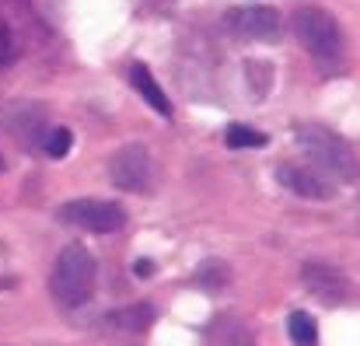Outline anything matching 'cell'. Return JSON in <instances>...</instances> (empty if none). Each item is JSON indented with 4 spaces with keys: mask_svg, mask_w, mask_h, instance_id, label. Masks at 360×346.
<instances>
[{
    "mask_svg": "<svg viewBox=\"0 0 360 346\" xmlns=\"http://www.w3.org/2000/svg\"><path fill=\"white\" fill-rule=\"evenodd\" d=\"M95 276H98L95 255L84 245H67L56 255V266H53V276H49V290H53V297L63 308H81L95 294Z\"/></svg>",
    "mask_w": 360,
    "mask_h": 346,
    "instance_id": "6da1fadb",
    "label": "cell"
},
{
    "mask_svg": "<svg viewBox=\"0 0 360 346\" xmlns=\"http://www.w3.org/2000/svg\"><path fill=\"white\" fill-rule=\"evenodd\" d=\"M297 147L308 154V161L315 168H322L326 175H333L336 182H354L357 179V158L350 140H343L340 133L326 129V126H301L297 129Z\"/></svg>",
    "mask_w": 360,
    "mask_h": 346,
    "instance_id": "7a4b0ae2",
    "label": "cell"
},
{
    "mask_svg": "<svg viewBox=\"0 0 360 346\" xmlns=\"http://www.w3.org/2000/svg\"><path fill=\"white\" fill-rule=\"evenodd\" d=\"M294 35L315 60H336L343 53V28L322 7H301L294 14Z\"/></svg>",
    "mask_w": 360,
    "mask_h": 346,
    "instance_id": "3957f363",
    "label": "cell"
},
{
    "mask_svg": "<svg viewBox=\"0 0 360 346\" xmlns=\"http://www.w3.org/2000/svg\"><path fill=\"white\" fill-rule=\"evenodd\" d=\"M56 217L70 228L91 231V234H112L126 224V207L122 203H112V200H70L56 210Z\"/></svg>",
    "mask_w": 360,
    "mask_h": 346,
    "instance_id": "277c9868",
    "label": "cell"
},
{
    "mask_svg": "<svg viewBox=\"0 0 360 346\" xmlns=\"http://www.w3.org/2000/svg\"><path fill=\"white\" fill-rule=\"evenodd\" d=\"M109 179L122 193H150L154 186V161L143 143H126L109 158Z\"/></svg>",
    "mask_w": 360,
    "mask_h": 346,
    "instance_id": "5b68a950",
    "label": "cell"
},
{
    "mask_svg": "<svg viewBox=\"0 0 360 346\" xmlns=\"http://www.w3.org/2000/svg\"><path fill=\"white\" fill-rule=\"evenodd\" d=\"M276 179H280V186H287L301 200L326 203V200L340 196V182L333 175H326L322 168H315L311 161H287V165L276 168Z\"/></svg>",
    "mask_w": 360,
    "mask_h": 346,
    "instance_id": "8992f818",
    "label": "cell"
},
{
    "mask_svg": "<svg viewBox=\"0 0 360 346\" xmlns=\"http://www.w3.org/2000/svg\"><path fill=\"white\" fill-rule=\"evenodd\" d=\"M228 28H231L238 39L276 42L280 32H283V21H280V11L269 7V4H245V7L228 11Z\"/></svg>",
    "mask_w": 360,
    "mask_h": 346,
    "instance_id": "52a82bcc",
    "label": "cell"
},
{
    "mask_svg": "<svg viewBox=\"0 0 360 346\" xmlns=\"http://www.w3.org/2000/svg\"><path fill=\"white\" fill-rule=\"evenodd\" d=\"M301 283L308 287L311 297H319L322 305H343L350 301V280L340 266H326V262H304L301 266Z\"/></svg>",
    "mask_w": 360,
    "mask_h": 346,
    "instance_id": "ba28073f",
    "label": "cell"
},
{
    "mask_svg": "<svg viewBox=\"0 0 360 346\" xmlns=\"http://www.w3.org/2000/svg\"><path fill=\"white\" fill-rule=\"evenodd\" d=\"M154 319H158L154 305L136 301V305H126V308L109 312V315H105V326L116 329V333H147V329L154 326Z\"/></svg>",
    "mask_w": 360,
    "mask_h": 346,
    "instance_id": "9c48e42d",
    "label": "cell"
},
{
    "mask_svg": "<svg viewBox=\"0 0 360 346\" xmlns=\"http://www.w3.org/2000/svg\"><path fill=\"white\" fill-rule=\"evenodd\" d=\"M129 81H133V88L140 91V98L154 109L158 115H172V102H168V95L161 91V84L154 81V74L143 67V63H133L129 67Z\"/></svg>",
    "mask_w": 360,
    "mask_h": 346,
    "instance_id": "30bf717a",
    "label": "cell"
},
{
    "mask_svg": "<svg viewBox=\"0 0 360 346\" xmlns=\"http://www.w3.org/2000/svg\"><path fill=\"white\" fill-rule=\"evenodd\" d=\"M287 333H290V343L294 346H315L319 343V326L308 312H290L287 319Z\"/></svg>",
    "mask_w": 360,
    "mask_h": 346,
    "instance_id": "8fae6325",
    "label": "cell"
},
{
    "mask_svg": "<svg viewBox=\"0 0 360 346\" xmlns=\"http://www.w3.org/2000/svg\"><path fill=\"white\" fill-rule=\"evenodd\" d=\"M228 280H231V273H228V262L207 259V262L196 269V283H200V287H207V290H221Z\"/></svg>",
    "mask_w": 360,
    "mask_h": 346,
    "instance_id": "7c38bea8",
    "label": "cell"
},
{
    "mask_svg": "<svg viewBox=\"0 0 360 346\" xmlns=\"http://www.w3.org/2000/svg\"><path fill=\"white\" fill-rule=\"evenodd\" d=\"M224 140H228V147L231 150H245V147H266V133H259V129H252V126H228V133H224Z\"/></svg>",
    "mask_w": 360,
    "mask_h": 346,
    "instance_id": "4fadbf2b",
    "label": "cell"
},
{
    "mask_svg": "<svg viewBox=\"0 0 360 346\" xmlns=\"http://www.w3.org/2000/svg\"><path fill=\"white\" fill-rule=\"evenodd\" d=\"M70 147H74V136H70L67 126H49V129H46V136H42V150H46L49 158H67Z\"/></svg>",
    "mask_w": 360,
    "mask_h": 346,
    "instance_id": "5bb4252c",
    "label": "cell"
},
{
    "mask_svg": "<svg viewBox=\"0 0 360 346\" xmlns=\"http://www.w3.org/2000/svg\"><path fill=\"white\" fill-rule=\"evenodd\" d=\"M14 56V39H11V32L0 25V63H7Z\"/></svg>",
    "mask_w": 360,
    "mask_h": 346,
    "instance_id": "9a60e30c",
    "label": "cell"
},
{
    "mask_svg": "<svg viewBox=\"0 0 360 346\" xmlns=\"http://www.w3.org/2000/svg\"><path fill=\"white\" fill-rule=\"evenodd\" d=\"M133 276H143V280L154 276V262H150V259H136V262H133Z\"/></svg>",
    "mask_w": 360,
    "mask_h": 346,
    "instance_id": "2e32d148",
    "label": "cell"
},
{
    "mask_svg": "<svg viewBox=\"0 0 360 346\" xmlns=\"http://www.w3.org/2000/svg\"><path fill=\"white\" fill-rule=\"evenodd\" d=\"M228 346H245V343H241V340H235V343H228Z\"/></svg>",
    "mask_w": 360,
    "mask_h": 346,
    "instance_id": "e0dca14e",
    "label": "cell"
},
{
    "mask_svg": "<svg viewBox=\"0 0 360 346\" xmlns=\"http://www.w3.org/2000/svg\"><path fill=\"white\" fill-rule=\"evenodd\" d=\"M0 168H4V158H0Z\"/></svg>",
    "mask_w": 360,
    "mask_h": 346,
    "instance_id": "ac0fdd59",
    "label": "cell"
}]
</instances>
